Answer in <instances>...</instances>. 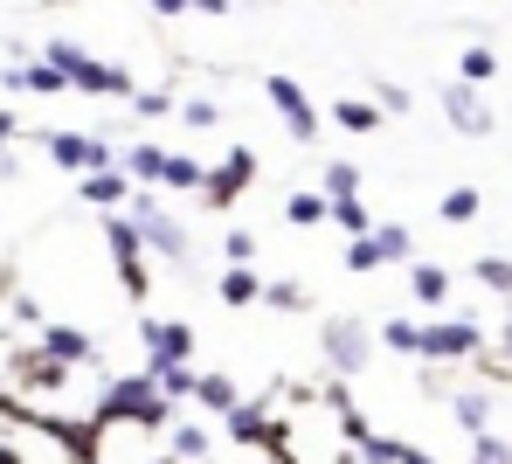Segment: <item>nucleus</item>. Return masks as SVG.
<instances>
[{
  "mask_svg": "<svg viewBox=\"0 0 512 464\" xmlns=\"http://www.w3.org/2000/svg\"><path fill=\"white\" fill-rule=\"evenodd\" d=\"M97 423H132V430H146V437H167L180 416H173L167 388H160L153 374H111L104 395H97Z\"/></svg>",
  "mask_w": 512,
  "mask_h": 464,
  "instance_id": "obj_1",
  "label": "nucleus"
},
{
  "mask_svg": "<svg viewBox=\"0 0 512 464\" xmlns=\"http://www.w3.org/2000/svg\"><path fill=\"white\" fill-rule=\"evenodd\" d=\"M42 63H56V70L70 77V91H84V97H118V104H132V70H125V63H104V56H90L84 42H70V35L42 42Z\"/></svg>",
  "mask_w": 512,
  "mask_h": 464,
  "instance_id": "obj_2",
  "label": "nucleus"
},
{
  "mask_svg": "<svg viewBox=\"0 0 512 464\" xmlns=\"http://www.w3.org/2000/svg\"><path fill=\"white\" fill-rule=\"evenodd\" d=\"M125 215L139 222V236H146V250H153V257H167L173 271H194V229L173 215V208L160 201V194H153V187H139Z\"/></svg>",
  "mask_w": 512,
  "mask_h": 464,
  "instance_id": "obj_3",
  "label": "nucleus"
},
{
  "mask_svg": "<svg viewBox=\"0 0 512 464\" xmlns=\"http://www.w3.org/2000/svg\"><path fill=\"white\" fill-rule=\"evenodd\" d=\"M374 347H381V333H374L367 319H326V326H319V354H326V368L340 374V381L374 368Z\"/></svg>",
  "mask_w": 512,
  "mask_h": 464,
  "instance_id": "obj_4",
  "label": "nucleus"
},
{
  "mask_svg": "<svg viewBox=\"0 0 512 464\" xmlns=\"http://www.w3.org/2000/svg\"><path fill=\"white\" fill-rule=\"evenodd\" d=\"M104 250H111V264H118V278H125V298L146 305V298H153V271H146V236H139V222H132V215H104Z\"/></svg>",
  "mask_w": 512,
  "mask_h": 464,
  "instance_id": "obj_5",
  "label": "nucleus"
},
{
  "mask_svg": "<svg viewBox=\"0 0 512 464\" xmlns=\"http://www.w3.org/2000/svg\"><path fill=\"white\" fill-rule=\"evenodd\" d=\"M42 153H49V167H63V174H77V181H84V174H111V167L125 160L111 139H97V132H63V125L42 132Z\"/></svg>",
  "mask_w": 512,
  "mask_h": 464,
  "instance_id": "obj_6",
  "label": "nucleus"
},
{
  "mask_svg": "<svg viewBox=\"0 0 512 464\" xmlns=\"http://www.w3.org/2000/svg\"><path fill=\"white\" fill-rule=\"evenodd\" d=\"M423 361L436 368H464V361H485V326L471 319V312H443V319H429V340H423Z\"/></svg>",
  "mask_w": 512,
  "mask_h": 464,
  "instance_id": "obj_7",
  "label": "nucleus"
},
{
  "mask_svg": "<svg viewBox=\"0 0 512 464\" xmlns=\"http://www.w3.org/2000/svg\"><path fill=\"white\" fill-rule=\"evenodd\" d=\"M263 97H270V111L284 118V132H291L298 146H312V139L326 132V118H319V104L305 97V84H298V77H284V70H270V77H263Z\"/></svg>",
  "mask_w": 512,
  "mask_h": 464,
  "instance_id": "obj_8",
  "label": "nucleus"
},
{
  "mask_svg": "<svg viewBox=\"0 0 512 464\" xmlns=\"http://www.w3.org/2000/svg\"><path fill=\"white\" fill-rule=\"evenodd\" d=\"M436 104H443V125H450V132H464V139H492V132H499V111H492V97L471 91V84H457V77H443Z\"/></svg>",
  "mask_w": 512,
  "mask_h": 464,
  "instance_id": "obj_9",
  "label": "nucleus"
},
{
  "mask_svg": "<svg viewBox=\"0 0 512 464\" xmlns=\"http://www.w3.org/2000/svg\"><path fill=\"white\" fill-rule=\"evenodd\" d=\"M256 181V146H229L215 167H208V187H201V208H215V215H229Z\"/></svg>",
  "mask_w": 512,
  "mask_h": 464,
  "instance_id": "obj_10",
  "label": "nucleus"
},
{
  "mask_svg": "<svg viewBox=\"0 0 512 464\" xmlns=\"http://www.w3.org/2000/svg\"><path fill=\"white\" fill-rule=\"evenodd\" d=\"M139 340H146V374L194 368V326L187 319H139Z\"/></svg>",
  "mask_w": 512,
  "mask_h": 464,
  "instance_id": "obj_11",
  "label": "nucleus"
},
{
  "mask_svg": "<svg viewBox=\"0 0 512 464\" xmlns=\"http://www.w3.org/2000/svg\"><path fill=\"white\" fill-rule=\"evenodd\" d=\"M450 423H457L471 444H478V437H492V430H499V395H492V388H478V381H471V388H450Z\"/></svg>",
  "mask_w": 512,
  "mask_h": 464,
  "instance_id": "obj_12",
  "label": "nucleus"
},
{
  "mask_svg": "<svg viewBox=\"0 0 512 464\" xmlns=\"http://www.w3.org/2000/svg\"><path fill=\"white\" fill-rule=\"evenodd\" d=\"M35 347H42L56 368H97V340H90L84 326H63V319H49V326L35 333Z\"/></svg>",
  "mask_w": 512,
  "mask_h": 464,
  "instance_id": "obj_13",
  "label": "nucleus"
},
{
  "mask_svg": "<svg viewBox=\"0 0 512 464\" xmlns=\"http://www.w3.org/2000/svg\"><path fill=\"white\" fill-rule=\"evenodd\" d=\"M0 84L21 97H63L70 91V77L56 70V63H42V56H28V63H14V70H0Z\"/></svg>",
  "mask_w": 512,
  "mask_h": 464,
  "instance_id": "obj_14",
  "label": "nucleus"
},
{
  "mask_svg": "<svg viewBox=\"0 0 512 464\" xmlns=\"http://www.w3.org/2000/svg\"><path fill=\"white\" fill-rule=\"evenodd\" d=\"M229 437H236L243 451H277V444H284V430L270 423V402H243V409L229 416Z\"/></svg>",
  "mask_w": 512,
  "mask_h": 464,
  "instance_id": "obj_15",
  "label": "nucleus"
},
{
  "mask_svg": "<svg viewBox=\"0 0 512 464\" xmlns=\"http://www.w3.org/2000/svg\"><path fill=\"white\" fill-rule=\"evenodd\" d=\"M77 194H84L90 208H104V215H125L139 187H132V174H125V167H111V174H84V181H77Z\"/></svg>",
  "mask_w": 512,
  "mask_h": 464,
  "instance_id": "obj_16",
  "label": "nucleus"
},
{
  "mask_svg": "<svg viewBox=\"0 0 512 464\" xmlns=\"http://www.w3.org/2000/svg\"><path fill=\"white\" fill-rule=\"evenodd\" d=\"M409 298L423 305L429 319H443V312H450V271L429 264V257H416V264H409Z\"/></svg>",
  "mask_w": 512,
  "mask_h": 464,
  "instance_id": "obj_17",
  "label": "nucleus"
},
{
  "mask_svg": "<svg viewBox=\"0 0 512 464\" xmlns=\"http://www.w3.org/2000/svg\"><path fill=\"white\" fill-rule=\"evenodd\" d=\"M167 160H173L167 146H153V139H132L118 167L132 174V187H153V194H160V181H167Z\"/></svg>",
  "mask_w": 512,
  "mask_h": 464,
  "instance_id": "obj_18",
  "label": "nucleus"
},
{
  "mask_svg": "<svg viewBox=\"0 0 512 464\" xmlns=\"http://www.w3.org/2000/svg\"><path fill=\"white\" fill-rule=\"evenodd\" d=\"M208 451H215V430H208V423H187V416H180V423L167 430V458L173 464H208Z\"/></svg>",
  "mask_w": 512,
  "mask_h": 464,
  "instance_id": "obj_19",
  "label": "nucleus"
},
{
  "mask_svg": "<svg viewBox=\"0 0 512 464\" xmlns=\"http://www.w3.org/2000/svg\"><path fill=\"white\" fill-rule=\"evenodd\" d=\"M215 298H222L229 312H243V305H263V278H256L250 264H222V278H215Z\"/></svg>",
  "mask_w": 512,
  "mask_h": 464,
  "instance_id": "obj_20",
  "label": "nucleus"
},
{
  "mask_svg": "<svg viewBox=\"0 0 512 464\" xmlns=\"http://www.w3.org/2000/svg\"><path fill=\"white\" fill-rule=\"evenodd\" d=\"M326 118H333L340 132H353V139L381 132V104H374V97H333V104H326Z\"/></svg>",
  "mask_w": 512,
  "mask_h": 464,
  "instance_id": "obj_21",
  "label": "nucleus"
},
{
  "mask_svg": "<svg viewBox=\"0 0 512 464\" xmlns=\"http://www.w3.org/2000/svg\"><path fill=\"white\" fill-rule=\"evenodd\" d=\"M457 84H471V91H492V84H499V49H492L485 35L457 56Z\"/></svg>",
  "mask_w": 512,
  "mask_h": 464,
  "instance_id": "obj_22",
  "label": "nucleus"
},
{
  "mask_svg": "<svg viewBox=\"0 0 512 464\" xmlns=\"http://www.w3.org/2000/svg\"><path fill=\"white\" fill-rule=\"evenodd\" d=\"M194 402H201V409H208L215 423H229V416H236V409H243L250 395H243V388H236L229 374H201V388H194Z\"/></svg>",
  "mask_w": 512,
  "mask_h": 464,
  "instance_id": "obj_23",
  "label": "nucleus"
},
{
  "mask_svg": "<svg viewBox=\"0 0 512 464\" xmlns=\"http://www.w3.org/2000/svg\"><path fill=\"white\" fill-rule=\"evenodd\" d=\"M284 222H298V229H326V222H333V201H326L319 187H291V194H284Z\"/></svg>",
  "mask_w": 512,
  "mask_h": 464,
  "instance_id": "obj_24",
  "label": "nucleus"
},
{
  "mask_svg": "<svg viewBox=\"0 0 512 464\" xmlns=\"http://www.w3.org/2000/svg\"><path fill=\"white\" fill-rule=\"evenodd\" d=\"M374 257H381V271L388 264H416V229L409 222H374Z\"/></svg>",
  "mask_w": 512,
  "mask_h": 464,
  "instance_id": "obj_25",
  "label": "nucleus"
},
{
  "mask_svg": "<svg viewBox=\"0 0 512 464\" xmlns=\"http://www.w3.org/2000/svg\"><path fill=\"white\" fill-rule=\"evenodd\" d=\"M423 340H429V319H388L381 326V347L402 354V361H423Z\"/></svg>",
  "mask_w": 512,
  "mask_h": 464,
  "instance_id": "obj_26",
  "label": "nucleus"
},
{
  "mask_svg": "<svg viewBox=\"0 0 512 464\" xmlns=\"http://www.w3.org/2000/svg\"><path fill=\"white\" fill-rule=\"evenodd\" d=\"M436 215H443V222H478V215H485V194L471 181H457V187L436 194Z\"/></svg>",
  "mask_w": 512,
  "mask_h": 464,
  "instance_id": "obj_27",
  "label": "nucleus"
},
{
  "mask_svg": "<svg viewBox=\"0 0 512 464\" xmlns=\"http://www.w3.org/2000/svg\"><path fill=\"white\" fill-rule=\"evenodd\" d=\"M263 305H270V312H312L319 298H312V284H305V278H270V284H263Z\"/></svg>",
  "mask_w": 512,
  "mask_h": 464,
  "instance_id": "obj_28",
  "label": "nucleus"
},
{
  "mask_svg": "<svg viewBox=\"0 0 512 464\" xmlns=\"http://www.w3.org/2000/svg\"><path fill=\"white\" fill-rule=\"evenodd\" d=\"M360 464H436V458H429L423 444H409V437H374L360 451Z\"/></svg>",
  "mask_w": 512,
  "mask_h": 464,
  "instance_id": "obj_29",
  "label": "nucleus"
},
{
  "mask_svg": "<svg viewBox=\"0 0 512 464\" xmlns=\"http://www.w3.org/2000/svg\"><path fill=\"white\" fill-rule=\"evenodd\" d=\"M167 194H201V187H208V167H201V160H194V153H173L167 160Z\"/></svg>",
  "mask_w": 512,
  "mask_h": 464,
  "instance_id": "obj_30",
  "label": "nucleus"
},
{
  "mask_svg": "<svg viewBox=\"0 0 512 464\" xmlns=\"http://www.w3.org/2000/svg\"><path fill=\"white\" fill-rule=\"evenodd\" d=\"M319 194H326V201H360V167H353V160H326Z\"/></svg>",
  "mask_w": 512,
  "mask_h": 464,
  "instance_id": "obj_31",
  "label": "nucleus"
},
{
  "mask_svg": "<svg viewBox=\"0 0 512 464\" xmlns=\"http://www.w3.org/2000/svg\"><path fill=\"white\" fill-rule=\"evenodd\" d=\"M471 278L485 284L492 298H506V305H512V257H478V264H471Z\"/></svg>",
  "mask_w": 512,
  "mask_h": 464,
  "instance_id": "obj_32",
  "label": "nucleus"
},
{
  "mask_svg": "<svg viewBox=\"0 0 512 464\" xmlns=\"http://www.w3.org/2000/svg\"><path fill=\"white\" fill-rule=\"evenodd\" d=\"M367 97L381 104V118H388V111H395V118H409V111H416L409 84H395V77H374V84H367Z\"/></svg>",
  "mask_w": 512,
  "mask_h": 464,
  "instance_id": "obj_33",
  "label": "nucleus"
},
{
  "mask_svg": "<svg viewBox=\"0 0 512 464\" xmlns=\"http://www.w3.org/2000/svg\"><path fill=\"white\" fill-rule=\"evenodd\" d=\"M180 125L187 132H222V104L215 97H180Z\"/></svg>",
  "mask_w": 512,
  "mask_h": 464,
  "instance_id": "obj_34",
  "label": "nucleus"
},
{
  "mask_svg": "<svg viewBox=\"0 0 512 464\" xmlns=\"http://www.w3.org/2000/svg\"><path fill=\"white\" fill-rule=\"evenodd\" d=\"M333 229H340L346 243H353V236H374V215H367V201H333Z\"/></svg>",
  "mask_w": 512,
  "mask_h": 464,
  "instance_id": "obj_35",
  "label": "nucleus"
},
{
  "mask_svg": "<svg viewBox=\"0 0 512 464\" xmlns=\"http://www.w3.org/2000/svg\"><path fill=\"white\" fill-rule=\"evenodd\" d=\"M160 388H167V402H194V388H201V368H167V374H153Z\"/></svg>",
  "mask_w": 512,
  "mask_h": 464,
  "instance_id": "obj_36",
  "label": "nucleus"
},
{
  "mask_svg": "<svg viewBox=\"0 0 512 464\" xmlns=\"http://www.w3.org/2000/svg\"><path fill=\"white\" fill-rule=\"evenodd\" d=\"M346 271H353V278H367V271H381V257H374V236H353V243H346V257H340Z\"/></svg>",
  "mask_w": 512,
  "mask_h": 464,
  "instance_id": "obj_37",
  "label": "nucleus"
},
{
  "mask_svg": "<svg viewBox=\"0 0 512 464\" xmlns=\"http://www.w3.org/2000/svg\"><path fill=\"white\" fill-rule=\"evenodd\" d=\"M132 111H139V118H167V111H180V104H173V84L167 91H132Z\"/></svg>",
  "mask_w": 512,
  "mask_h": 464,
  "instance_id": "obj_38",
  "label": "nucleus"
},
{
  "mask_svg": "<svg viewBox=\"0 0 512 464\" xmlns=\"http://www.w3.org/2000/svg\"><path fill=\"white\" fill-rule=\"evenodd\" d=\"M222 257H229V264H256V236L250 229H229V236H222Z\"/></svg>",
  "mask_w": 512,
  "mask_h": 464,
  "instance_id": "obj_39",
  "label": "nucleus"
},
{
  "mask_svg": "<svg viewBox=\"0 0 512 464\" xmlns=\"http://www.w3.org/2000/svg\"><path fill=\"white\" fill-rule=\"evenodd\" d=\"M14 132H21V118H14V111H0V160H7V146H14Z\"/></svg>",
  "mask_w": 512,
  "mask_h": 464,
  "instance_id": "obj_40",
  "label": "nucleus"
},
{
  "mask_svg": "<svg viewBox=\"0 0 512 464\" xmlns=\"http://www.w3.org/2000/svg\"><path fill=\"white\" fill-rule=\"evenodd\" d=\"M187 7H194V0H153V14H167V21H173V14H187Z\"/></svg>",
  "mask_w": 512,
  "mask_h": 464,
  "instance_id": "obj_41",
  "label": "nucleus"
},
{
  "mask_svg": "<svg viewBox=\"0 0 512 464\" xmlns=\"http://www.w3.org/2000/svg\"><path fill=\"white\" fill-rule=\"evenodd\" d=\"M194 7H201V14H229V0H194Z\"/></svg>",
  "mask_w": 512,
  "mask_h": 464,
  "instance_id": "obj_42",
  "label": "nucleus"
},
{
  "mask_svg": "<svg viewBox=\"0 0 512 464\" xmlns=\"http://www.w3.org/2000/svg\"><path fill=\"white\" fill-rule=\"evenodd\" d=\"M499 347H506V361H512V312H506V333H499Z\"/></svg>",
  "mask_w": 512,
  "mask_h": 464,
  "instance_id": "obj_43",
  "label": "nucleus"
}]
</instances>
